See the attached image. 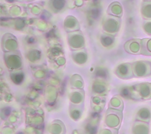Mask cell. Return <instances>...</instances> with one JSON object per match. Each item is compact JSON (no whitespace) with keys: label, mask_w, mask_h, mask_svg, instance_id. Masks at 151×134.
<instances>
[{"label":"cell","mask_w":151,"mask_h":134,"mask_svg":"<svg viewBox=\"0 0 151 134\" xmlns=\"http://www.w3.org/2000/svg\"><path fill=\"white\" fill-rule=\"evenodd\" d=\"M136 91L138 96L143 100L151 99V86L150 83H142L137 85Z\"/></svg>","instance_id":"7a4b0ae2"},{"label":"cell","mask_w":151,"mask_h":134,"mask_svg":"<svg viewBox=\"0 0 151 134\" xmlns=\"http://www.w3.org/2000/svg\"><path fill=\"white\" fill-rule=\"evenodd\" d=\"M140 13L146 20H151V1H144L141 6Z\"/></svg>","instance_id":"5b68a950"},{"label":"cell","mask_w":151,"mask_h":134,"mask_svg":"<svg viewBox=\"0 0 151 134\" xmlns=\"http://www.w3.org/2000/svg\"><path fill=\"white\" fill-rule=\"evenodd\" d=\"M150 86H151V83H150Z\"/></svg>","instance_id":"30bf717a"},{"label":"cell","mask_w":151,"mask_h":134,"mask_svg":"<svg viewBox=\"0 0 151 134\" xmlns=\"http://www.w3.org/2000/svg\"><path fill=\"white\" fill-rule=\"evenodd\" d=\"M133 134H150V126L148 123L136 121L133 128Z\"/></svg>","instance_id":"3957f363"},{"label":"cell","mask_w":151,"mask_h":134,"mask_svg":"<svg viewBox=\"0 0 151 134\" xmlns=\"http://www.w3.org/2000/svg\"><path fill=\"white\" fill-rule=\"evenodd\" d=\"M143 29L147 35H151V20H146L143 22Z\"/></svg>","instance_id":"ba28073f"},{"label":"cell","mask_w":151,"mask_h":134,"mask_svg":"<svg viewBox=\"0 0 151 134\" xmlns=\"http://www.w3.org/2000/svg\"><path fill=\"white\" fill-rule=\"evenodd\" d=\"M142 50V40H133L129 44V51L133 54H140Z\"/></svg>","instance_id":"8992f818"},{"label":"cell","mask_w":151,"mask_h":134,"mask_svg":"<svg viewBox=\"0 0 151 134\" xmlns=\"http://www.w3.org/2000/svg\"><path fill=\"white\" fill-rule=\"evenodd\" d=\"M144 1H151V0H143Z\"/></svg>","instance_id":"9c48e42d"},{"label":"cell","mask_w":151,"mask_h":134,"mask_svg":"<svg viewBox=\"0 0 151 134\" xmlns=\"http://www.w3.org/2000/svg\"><path fill=\"white\" fill-rule=\"evenodd\" d=\"M136 118L138 120L149 123L151 119V110L148 107H141L136 116Z\"/></svg>","instance_id":"277c9868"},{"label":"cell","mask_w":151,"mask_h":134,"mask_svg":"<svg viewBox=\"0 0 151 134\" xmlns=\"http://www.w3.org/2000/svg\"><path fill=\"white\" fill-rule=\"evenodd\" d=\"M141 54L151 56V38H146L142 40Z\"/></svg>","instance_id":"52a82bcc"},{"label":"cell","mask_w":151,"mask_h":134,"mask_svg":"<svg viewBox=\"0 0 151 134\" xmlns=\"http://www.w3.org/2000/svg\"><path fill=\"white\" fill-rule=\"evenodd\" d=\"M133 70L136 77H147L151 74V63L143 60L136 61L133 64Z\"/></svg>","instance_id":"6da1fadb"}]
</instances>
